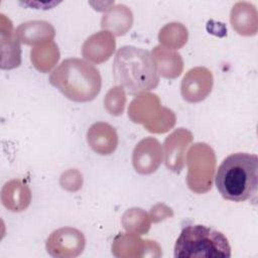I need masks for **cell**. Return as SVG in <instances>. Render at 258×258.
Segmentation results:
<instances>
[{
	"mask_svg": "<svg viewBox=\"0 0 258 258\" xmlns=\"http://www.w3.org/2000/svg\"><path fill=\"white\" fill-rule=\"evenodd\" d=\"M215 183L220 195L240 203L256 198L258 186V157L236 152L227 156L218 167Z\"/></svg>",
	"mask_w": 258,
	"mask_h": 258,
	"instance_id": "cell-1",
	"label": "cell"
},
{
	"mask_svg": "<svg viewBox=\"0 0 258 258\" xmlns=\"http://www.w3.org/2000/svg\"><path fill=\"white\" fill-rule=\"evenodd\" d=\"M115 81L130 95H137L154 89L159 82V74L152 54L135 46L118 49L113 63Z\"/></svg>",
	"mask_w": 258,
	"mask_h": 258,
	"instance_id": "cell-2",
	"label": "cell"
},
{
	"mask_svg": "<svg viewBox=\"0 0 258 258\" xmlns=\"http://www.w3.org/2000/svg\"><path fill=\"white\" fill-rule=\"evenodd\" d=\"M49 82L63 96L75 102L94 100L102 85L99 71L81 58L62 60L51 73Z\"/></svg>",
	"mask_w": 258,
	"mask_h": 258,
	"instance_id": "cell-3",
	"label": "cell"
},
{
	"mask_svg": "<svg viewBox=\"0 0 258 258\" xmlns=\"http://www.w3.org/2000/svg\"><path fill=\"white\" fill-rule=\"evenodd\" d=\"M175 258L231 257V247L226 236L205 225L185 226L174 245Z\"/></svg>",
	"mask_w": 258,
	"mask_h": 258,
	"instance_id": "cell-4",
	"label": "cell"
},
{
	"mask_svg": "<svg viewBox=\"0 0 258 258\" xmlns=\"http://www.w3.org/2000/svg\"><path fill=\"white\" fill-rule=\"evenodd\" d=\"M85 247L83 234L72 228H62L54 231L47 240V252L53 257L78 256Z\"/></svg>",
	"mask_w": 258,
	"mask_h": 258,
	"instance_id": "cell-5",
	"label": "cell"
}]
</instances>
